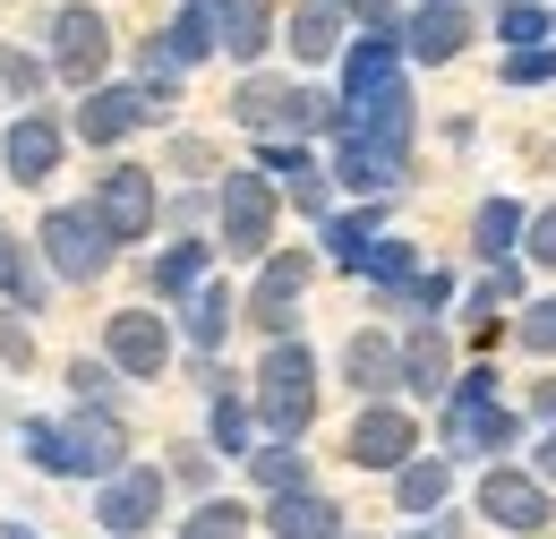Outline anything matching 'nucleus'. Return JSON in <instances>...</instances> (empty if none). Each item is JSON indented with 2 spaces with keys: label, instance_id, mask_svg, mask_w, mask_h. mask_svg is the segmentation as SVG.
<instances>
[{
  "label": "nucleus",
  "instance_id": "obj_11",
  "mask_svg": "<svg viewBox=\"0 0 556 539\" xmlns=\"http://www.w3.org/2000/svg\"><path fill=\"white\" fill-rule=\"evenodd\" d=\"M257 172H266L282 198L308 214V223H326V214H334V172H326L300 137H257Z\"/></svg>",
  "mask_w": 556,
  "mask_h": 539
},
{
  "label": "nucleus",
  "instance_id": "obj_16",
  "mask_svg": "<svg viewBox=\"0 0 556 539\" xmlns=\"http://www.w3.org/2000/svg\"><path fill=\"white\" fill-rule=\"evenodd\" d=\"M343 189H359L368 205H386L403 180H412V154H394V146H368V137H334V163H326Z\"/></svg>",
  "mask_w": 556,
  "mask_h": 539
},
{
  "label": "nucleus",
  "instance_id": "obj_18",
  "mask_svg": "<svg viewBox=\"0 0 556 539\" xmlns=\"http://www.w3.org/2000/svg\"><path fill=\"white\" fill-rule=\"evenodd\" d=\"M282 43H291L300 68H326L343 52V9H334V0H300V9L282 17Z\"/></svg>",
  "mask_w": 556,
  "mask_h": 539
},
{
  "label": "nucleus",
  "instance_id": "obj_50",
  "mask_svg": "<svg viewBox=\"0 0 556 539\" xmlns=\"http://www.w3.org/2000/svg\"><path fill=\"white\" fill-rule=\"evenodd\" d=\"M0 258H9V231H0Z\"/></svg>",
  "mask_w": 556,
  "mask_h": 539
},
{
  "label": "nucleus",
  "instance_id": "obj_13",
  "mask_svg": "<svg viewBox=\"0 0 556 539\" xmlns=\"http://www.w3.org/2000/svg\"><path fill=\"white\" fill-rule=\"evenodd\" d=\"M419 419L403 403H368L359 419H351V437H343V454L359 463V472H412L419 454Z\"/></svg>",
  "mask_w": 556,
  "mask_h": 539
},
{
  "label": "nucleus",
  "instance_id": "obj_49",
  "mask_svg": "<svg viewBox=\"0 0 556 539\" xmlns=\"http://www.w3.org/2000/svg\"><path fill=\"white\" fill-rule=\"evenodd\" d=\"M428 9H454V0H428Z\"/></svg>",
  "mask_w": 556,
  "mask_h": 539
},
{
  "label": "nucleus",
  "instance_id": "obj_15",
  "mask_svg": "<svg viewBox=\"0 0 556 539\" xmlns=\"http://www.w3.org/2000/svg\"><path fill=\"white\" fill-rule=\"evenodd\" d=\"M480 514L496 531H548L556 505H548V479L540 472H488L480 479Z\"/></svg>",
  "mask_w": 556,
  "mask_h": 539
},
{
  "label": "nucleus",
  "instance_id": "obj_17",
  "mask_svg": "<svg viewBox=\"0 0 556 539\" xmlns=\"http://www.w3.org/2000/svg\"><path fill=\"white\" fill-rule=\"evenodd\" d=\"M275 26H282L275 0H214V52H223V61H240V68L266 61Z\"/></svg>",
  "mask_w": 556,
  "mask_h": 539
},
{
  "label": "nucleus",
  "instance_id": "obj_7",
  "mask_svg": "<svg viewBox=\"0 0 556 539\" xmlns=\"http://www.w3.org/2000/svg\"><path fill=\"white\" fill-rule=\"evenodd\" d=\"M43 61H52V77H70L77 95L103 86V68H112V26H103L94 0H61V9H52V26H43Z\"/></svg>",
  "mask_w": 556,
  "mask_h": 539
},
{
  "label": "nucleus",
  "instance_id": "obj_45",
  "mask_svg": "<svg viewBox=\"0 0 556 539\" xmlns=\"http://www.w3.org/2000/svg\"><path fill=\"white\" fill-rule=\"evenodd\" d=\"M540 479H556V428L540 437Z\"/></svg>",
  "mask_w": 556,
  "mask_h": 539
},
{
  "label": "nucleus",
  "instance_id": "obj_35",
  "mask_svg": "<svg viewBox=\"0 0 556 539\" xmlns=\"http://www.w3.org/2000/svg\"><path fill=\"white\" fill-rule=\"evenodd\" d=\"M43 86H52V61H43V52H26V43H0V95L35 103Z\"/></svg>",
  "mask_w": 556,
  "mask_h": 539
},
{
  "label": "nucleus",
  "instance_id": "obj_10",
  "mask_svg": "<svg viewBox=\"0 0 556 539\" xmlns=\"http://www.w3.org/2000/svg\"><path fill=\"white\" fill-rule=\"evenodd\" d=\"M308 274H317V258H308V249H275V258L257 266V283H249L240 317H249L266 342H291V326H300V300H308Z\"/></svg>",
  "mask_w": 556,
  "mask_h": 539
},
{
  "label": "nucleus",
  "instance_id": "obj_1",
  "mask_svg": "<svg viewBox=\"0 0 556 539\" xmlns=\"http://www.w3.org/2000/svg\"><path fill=\"white\" fill-rule=\"evenodd\" d=\"M17 454L43 479H94V488H103L112 472H129V428H121V411L77 403L70 419H26V428H17Z\"/></svg>",
  "mask_w": 556,
  "mask_h": 539
},
{
  "label": "nucleus",
  "instance_id": "obj_3",
  "mask_svg": "<svg viewBox=\"0 0 556 539\" xmlns=\"http://www.w3.org/2000/svg\"><path fill=\"white\" fill-rule=\"evenodd\" d=\"M172 103H180V86H163V77H138V86H112V77H103V86L70 112V137H86V146H121V137H138V129H163Z\"/></svg>",
  "mask_w": 556,
  "mask_h": 539
},
{
  "label": "nucleus",
  "instance_id": "obj_28",
  "mask_svg": "<svg viewBox=\"0 0 556 539\" xmlns=\"http://www.w3.org/2000/svg\"><path fill=\"white\" fill-rule=\"evenodd\" d=\"M377 223H386V205H351V214H326V258H334L343 274H359V266H368V249L386 240Z\"/></svg>",
  "mask_w": 556,
  "mask_h": 539
},
{
  "label": "nucleus",
  "instance_id": "obj_8",
  "mask_svg": "<svg viewBox=\"0 0 556 539\" xmlns=\"http://www.w3.org/2000/svg\"><path fill=\"white\" fill-rule=\"evenodd\" d=\"M35 249H43L52 283H103V266L121 258V249H112V231H103L86 205H52V214L35 223Z\"/></svg>",
  "mask_w": 556,
  "mask_h": 539
},
{
  "label": "nucleus",
  "instance_id": "obj_9",
  "mask_svg": "<svg viewBox=\"0 0 556 539\" xmlns=\"http://www.w3.org/2000/svg\"><path fill=\"white\" fill-rule=\"evenodd\" d=\"M163 505H172V472H163V463H129V472H112L94 488V531L103 539H146L163 523Z\"/></svg>",
  "mask_w": 556,
  "mask_h": 539
},
{
  "label": "nucleus",
  "instance_id": "obj_26",
  "mask_svg": "<svg viewBox=\"0 0 556 539\" xmlns=\"http://www.w3.org/2000/svg\"><path fill=\"white\" fill-rule=\"evenodd\" d=\"M531 231V205H514V198H480V214H471V240H480V258L488 266H522L514 258V240Z\"/></svg>",
  "mask_w": 556,
  "mask_h": 539
},
{
  "label": "nucleus",
  "instance_id": "obj_29",
  "mask_svg": "<svg viewBox=\"0 0 556 539\" xmlns=\"http://www.w3.org/2000/svg\"><path fill=\"white\" fill-rule=\"evenodd\" d=\"M0 291H9V309H17V317H35V309L52 300V266H43V249L9 240V258H0Z\"/></svg>",
  "mask_w": 556,
  "mask_h": 539
},
{
  "label": "nucleus",
  "instance_id": "obj_41",
  "mask_svg": "<svg viewBox=\"0 0 556 539\" xmlns=\"http://www.w3.org/2000/svg\"><path fill=\"white\" fill-rule=\"evenodd\" d=\"M343 17H359V35H403V9L394 0H334Z\"/></svg>",
  "mask_w": 556,
  "mask_h": 539
},
{
  "label": "nucleus",
  "instance_id": "obj_31",
  "mask_svg": "<svg viewBox=\"0 0 556 539\" xmlns=\"http://www.w3.org/2000/svg\"><path fill=\"white\" fill-rule=\"evenodd\" d=\"M359 283H368L386 309H403V291L419 283V249H412V240H377V249H368V266H359Z\"/></svg>",
  "mask_w": 556,
  "mask_h": 539
},
{
  "label": "nucleus",
  "instance_id": "obj_6",
  "mask_svg": "<svg viewBox=\"0 0 556 539\" xmlns=\"http://www.w3.org/2000/svg\"><path fill=\"white\" fill-rule=\"evenodd\" d=\"M86 214L112 231V249H129V240H154V223H163L154 163H103V172H94V189H86Z\"/></svg>",
  "mask_w": 556,
  "mask_h": 539
},
{
  "label": "nucleus",
  "instance_id": "obj_39",
  "mask_svg": "<svg viewBox=\"0 0 556 539\" xmlns=\"http://www.w3.org/2000/svg\"><path fill=\"white\" fill-rule=\"evenodd\" d=\"M445 300H454V274H419L403 291V309H419V326H445Z\"/></svg>",
  "mask_w": 556,
  "mask_h": 539
},
{
  "label": "nucleus",
  "instance_id": "obj_37",
  "mask_svg": "<svg viewBox=\"0 0 556 539\" xmlns=\"http://www.w3.org/2000/svg\"><path fill=\"white\" fill-rule=\"evenodd\" d=\"M112 377H121L112 360H86V351L70 360V394H77L86 411H112Z\"/></svg>",
  "mask_w": 556,
  "mask_h": 539
},
{
  "label": "nucleus",
  "instance_id": "obj_19",
  "mask_svg": "<svg viewBox=\"0 0 556 539\" xmlns=\"http://www.w3.org/2000/svg\"><path fill=\"white\" fill-rule=\"evenodd\" d=\"M146 283H154V300L180 309L189 291H206V283H214V240H172V249H154Z\"/></svg>",
  "mask_w": 556,
  "mask_h": 539
},
{
  "label": "nucleus",
  "instance_id": "obj_44",
  "mask_svg": "<svg viewBox=\"0 0 556 539\" xmlns=\"http://www.w3.org/2000/svg\"><path fill=\"white\" fill-rule=\"evenodd\" d=\"M206 472H214V463H206V446H180V454H172V479H189V488H206Z\"/></svg>",
  "mask_w": 556,
  "mask_h": 539
},
{
  "label": "nucleus",
  "instance_id": "obj_21",
  "mask_svg": "<svg viewBox=\"0 0 556 539\" xmlns=\"http://www.w3.org/2000/svg\"><path fill=\"white\" fill-rule=\"evenodd\" d=\"M463 43H471V9H463V0H454V9H428V0H419L412 17H403V52H412V61H454Z\"/></svg>",
  "mask_w": 556,
  "mask_h": 539
},
{
  "label": "nucleus",
  "instance_id": "obj_42",
  "mask_svg": "<svg viewBox=\"0 0 556 539\" xmlns=\"http://www.w3.org/2000/svg\"><path fill=\"white\" fill-rule=\"evenodd\" d=\"M522 258H531V266H556V205H540V214H531V231H522Z\"/></svg>",
  "mask_w": 556,
  "mask_h": 539
},
{
  "label": "nucleus",
  "instance_id": "obj_22",
  "mask_svg": "<svg viewBox=\"0 0 556 539\" xmlns=\"http://www.w3.org/2000/svg\"><path fill=\"white\" fill-rule=\"evenodd\" d=\"M231 317H240L231 283H206V291H189V300H180V342H189L198 360H214V351L231 342Z\"/></svg>",
  "mask_w": 556,
  "mask_h": 539
},
{
  "label": "nucleus",
  "instance_id": "obj_48",
  "mask_svg": "<svg viewBox=\"0 0 556 539\" xmlns=\"http://www.w3.org/2000/svg\"><path fill=\"white\" fill-rule=\"evenodd\" d=\"M403 539H445V531H403Z\"/></svg>",
  "mask_w": 556,
  "mask_h": 539
},
{
  "label": "nucleus",
  "instance_id": "obj_46",
  "mask_svg": "<svg viewBox=\"0 0 556 539\" xmlns=\"http://www.w3.org/2000/svg\"><path fill=\"white\" fill-rule=\"evenodd\" d=\"M0 539H43V531H35V523H17V514H9V523H0Z\"/></svg>",
  "mask_w": 556,
  "mask_h": 539
},
{
  "label": "nucleus",
  "instance_id": "obj_38",
  "mask_svg": "<svg viewBox=\"0 0 556 539\" xmlns=\"http://www.w3.org/2000/svg\"><path fill=\"white\" fill-rule=\"evenodd\" d=\"M514 335H522V351H540V360H556V291H548V300H522V317H514Z\"/></svg>",
  "mask_w": 556,
  "mask_h": 539
},
{
  "label": "nucleus",
  "instance_id": "obj_20",
  "mask_svg": "<svg viewBox=\"0 0 556 539\" xmlns=\"http://www.w3.org/2000/svg\"><path fill=\"white\" fill-rule=\"evenodd\" d=\"M403 68V35H351L343 43V103H368L377 86H394Z\"/></svg>",
  "mask_w": 556,
  "mask_h": 539
},
{
  "label": "nucleus",
  "instance_id": "obj_12",
  "mask_svg": "<svg viewBox=\"0 0 556 539\" xmlns=\"http://www.w3.org/2000/svg\"><path fill=\"white\" fill-rule=\"evenodd\" d=\"M103 360L146 386V377H163L172 368V326H163V309H112V326H103Z\"/></svg>",
  "mask_w": 556,
  "mask_h": 539
},
{
  "label": "nucleus",
  "instance_id": "obj_47",
  "mask_svg": "<svg viewBox=\"0 0 556 539\" xmlns=\"http://www.w3.org/2000/svg\"><path fill=\"white\" fill-rule=\"evenodd\" d=\"M531 411H540V419L556 428V386H540V403H531Z\"/></svg>",
  "mask_w": 556,
  "mask_h": 539
},
{
  "label": "nucleus",
  "instance_id": "obj_5",
  "mask_svg": "<svg viewBox=\"0 0 556 539\" xmlns=\"http://www.w3.org/2000/svg\"><path fill=\"white\" fill-rule=\"evenodd\" d=\"M214 231H223L231 258H257V266L275 258V180L257 163H240V172L214 180Z\"/></svg>",
  "mask_w": 556,
  "mask_h": 539
},
{
  "label": "nucleus",
  "instance_id": "obj_40",
  "mask_svg": "<svg viewBox=\"0 0 556 539\" xmlns=\"http://www.w3.org/2000/svg\"><path fill=\"white\" fill-rule=\"evenodd\" d=\"M556 77V43H540V52H505V86H548Z\"/></svg>",
  "mask_w": 556,
  "mask_h": 539
},
{
  "label": "nucleus",
  "instance_id": "obj_33",
  "mask_svg": "<svg viewBox=\"0 0 556 539\" xmlns=\"http://www.w3.org/2000/svg\"><path fill=\"white\" fill-rule=\"evenodd\" d=\"M249 479L266 488V505H275V497H300V488H308V454H300V446H257V454H249Z\"/></svg>",
  "mask_w": 556,
  "mask_h": 539
},
{
  "label": "nucleus",
  "instance_id": "obj_27",
  "mask_svg": "<svg viewBox=\"0 0 556 539\" xmlns=\"http://www.w3.org/2000/svg\"><path fill=\"white\" fill-rule=\"evenodd\" d=\"M206 454H223V463H249L257 454V403H240V394H206Z\"/></svg>",
  "mask_w": 556,
  "mask_h": 539
},
{
  "label": "nucleus",
  "instance_id": "obj_36",
  "mask_svg": "<svg viewBox=\"0 0 556 539\" xmlns=\"http://www.w3.org/2000/svg\"><path fill=\"white\" fill-rule=\"evenodd\" d=\"M496 35H505V52H540L556 35V17L540 9V0H505V17H496Z\"/></svg>",
  "mask_w": 556,
  "mask_h": 539
},
{
  "label": "nucleus",
  "instance_id": "obj_24",
  "mask_svg": "<svg viewBox=\"0 0 556 539\" xmlns=\"http://www.w3.org/2000/svg\"><path fill=\"white\" fill-rule=\"evenodd\" d=\"M445 377H454V342H445V326H412V335H403V386L428 394V403H445V394H454Z\"/></svg>",
  "mask_w": 556,
  "mask_h": 539
},
{
  "label": "nucleus",
  "instance_id": "obj_14",
  "mask_svg": "<svg viewBox=\"0 0 556 539\" xmlns=\"http://www.w3.org/2000/svg\"><path fill=\"white\" fill-rule=\"evenodd\" d=\"M61 154H70V129H61L52 112H17V121L0 129V172H9L17 189H43V180L61 172Z\"/></svg>",
  "mask_w": 556,
  "mask_h": 539
},
{
  "label": "nucleus",
  "instance_id": "obj_4",
  "mask_svg": "<svg viewBox=\"0 0 556 539\" xmlns=\"http://www.w3.org/2000/svg\"><path fill=\"white\" fill-rule=\"evenodd\" d=\"M505 446H522V411L496 403V368L454 377V394H445V463L454 454H505Z\"/></svg>",
  "mask_w": 556,
  "mask_h": 539
},
{
  "label": "nucleus",
  "instance_id": "obj_34",
  "mask_svg": "<svg viewBox=\"0 0 556 539\" xmlns=\"http://www.w3.org/2000/svg\"><path fill=\"white\" fill-rule=\"evenodd\" d=\"M249 505L240 497H198V514H180V539H249Z\"/></svg>",
  "mask_w": 556,
  "mask_h": 539
},
{
  "label": "nucleus",
  "instance_id": "obj_23",
  "mask_svg": "<svg viewBox=\"0 0 556 539\" xmlns=\"http://www.w3.org/2000/svg\"><path fill=\"white\" fill-rule=\"evenodd\" d=\"M343 377L359 394H394V386H403V342L377 335V326H359V335L343 342Z\"/></svg>",
  "mask_w": 556,
  "mask_h": 539
},
{
  "label": "nucleus",
  "instance_id": "obj_32",
  "mask_svg": "<svg viewBox=\"0 0 556 539\" xmlns=\"http://www.w3.org/2000/svg\"><path fill=\"white\" fill-rule=\"evenodd\" d=\"M445 497H454V463L445 454H419L412 472H394V505L403 514H437Z\"/></svg>",
  "mask_w": 556,
  "mask_h": 539
},
{
  "label": "nucleus",
  "instance_id": "obj_2",
  "mask_svg": "<svg viewBox=\"0 0 556 539\" xmlns=\"http://www.w3.org/2000/svg\"><path fill=\"white\" fill-rule=\"evenodd\" d=\"M257 428L275 437V446H300L308 428H317V351L291 335V342H266V360H257Z\"/></svg>",
  "mask_w": 556,
  "mask_h": 539
},
{
  "label": "nucleus",
  "instance_id": "obj_25",
  "mask_svg": "<svg viewBox=\"0 0 556 539\" xmlns=\"http://www.w3.org/2000/svg\"><path fill=\"white\" fill-rule=\"evenodd\" d=\"M257 523H266L275 539H343V505L317 497V488H300V497H275Z\"/></svg>",
  "mask_w": 556,
  "mask_h": 539
},
{
  "label": "nucleus",
  "instance_id": "obj_43",
  "mask_svg": "<svg viewBox=\"0 0 556 539\" xmlns=\"http://www.w3.org/2000/svg\"><path fill=\"white\" fill-rule=\"evenodd\" d=\"M0 360H17V368L35 360V335H26V317H0Z\"/></svg>",
  "mask_w": 556,
  "mask_h": 539
},
{
  "label": "nucleus",
  "instance_id": "obj_30",
  "mask_svg": "<svg viewBox=\"0 0 556 539\" xmlns=\"http://www.w3.org/2000/svg\"><path fill=\"white\" fill-rule=\"evenodd\" d=\"M282 103H291V77H240V95H231V121L240 129H257V137H282Z\"/></svg>",
  "mask_w": 556,
  "mask_h": 539
}]
</instances>
